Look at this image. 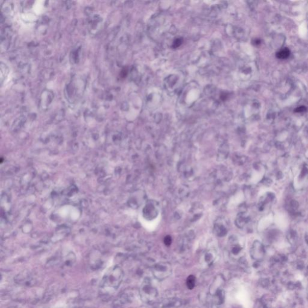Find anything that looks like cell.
<instances>
[{"label":"cell","mask_w":308,"mask_h":308,"mask_svg":"<svg viewBox=\"0 0 308 308\" xmlns=\"http://www.w3.org/2000/svg\"><path fill=\"white\" fill-rule=\"evenodd\" d=\"M124 273L122 268L115 266L110 268L103 276L101 282V288L108 292H112L116 290L120 286Z\"/></svg>","instance_id":"1"},{"label":"cell","mask_w":308,"mask_h":308,"mask_svg":"<svg viewBox=\"0 0 308 308\" xmlns=\"http://www.w3.org/2000/svg\"><path fill=\"white\" fill-rule=\"evenodd\" d=\"M14 281L18 285L33 286L37 283V279L34 273L26 270L17 274L14 278Z\"/></svg>","instance_id":"2"},{"label":"cell","mask_w":308,"mask_h":308,"mask_svg":"<svg viewBox=\"0 0 308 308\" xmlns=\"http://www.w3.org/2000/svg\"><path fill=\"white\" fill-rule=\"evenodd\" d=\"M290 54V51L288 48H284L276 54V57L279 59L287 58Z\"/></svg>","instance_id":"3"},{"label":"cell","mask_w":308,"mask_h":308,"mask_svg":"<svg viewBox=\"0 0 308 308\" xmlns=\"http://www.w3.org/2000/svg\"><path fill=\"white\" fill-rule=\"evenodd\" d=\"M195 281H196V278L194 276L192 275L188 277L187 280V287L190 289H192L195 287Z\"/></svg>","instance_id":"4"},{"label":"cell","mask_w":308,"mask_h":308,"mask_svg":"<svg viewBox=\"0 0 308 308\" xmlns=\"http://www.w3.org/2000/svg\"><path fill=\"white\" fill-rule=\"evenodd\" d=\"M182 38H179V39H177L175 40L174 43H173V47L174 48H176V47H178L179 46H180L181 44H182Z\"/></svg>","instance_id":"5"},{"label":"cell","mask_w":308,"mask_h":308,"mask_svg":"<svg viewBox=\"0 0 308 308\" xmlns=\"http://www.w3.org/2000/svg\"><path fill=\"white\" fill-rule=\"evenodd\" d=\"M306 110V108L304 106H301V107H298L297 108L295 109V112H297V113H300V112H303V111H304Z\"/></svg>","instance_id":"6"}]
</instances>
